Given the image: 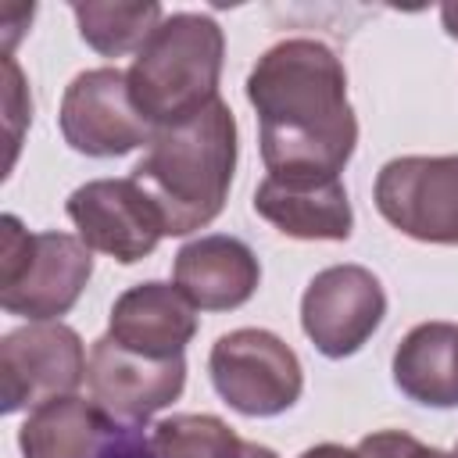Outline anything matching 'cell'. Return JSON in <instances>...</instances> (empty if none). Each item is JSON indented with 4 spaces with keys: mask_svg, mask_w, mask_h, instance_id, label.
<instances>
[{
    "mask_svg": "<svg viewBox=\"0 0 458 458\" xmlns=\"http://www.w3.org/2000/svg\"><path fill=\"white\" fill-rule=\"evenodd\" d=\"M114 419L79 394L50 397L29 411L18 429L21 458H97Z\"/></svg>",
    "mask_w": 458,
    "mask_h": 458,
    "instance_id": "2e32d148",
    "label": "cell"
},
{
    "mask_svg": "<svg viewBox=\"0 0 458 458\" xmlns=\"http://www.w3.org/2000/svg\"><path fill=\"white\" fill-rule=\"evenodd\" d=\"M154 458H240L243 440L218 415H172L150 429Z\"/></svg>",
    "mask_w": 458,
    "mask_h": 458,
    "instance_id": "ac0fdd59",
    "label": "cell"
},
{
    "mask_svg": "<svg viewBox=\"0 0 458 458\" xmlns=\"http://www.w3.org/2000/svg\"><path fill=\"white\" fill-rule=\"evenodd\" d=\"M372 200L397 233L458 247V154L390 157L376 175Z\"/></svg>",
    "mask_w": 458,
    "mask_h": 458,
    "instance_id": "8992f818",
    "label": "cell"
},
{
    "mask_svg": "<svg viewBox=\"0 0 458 458\" xmlns=\"http://www.w3.org/2000/svg\"><path fill=\"white\" fill-rule=\"evenodd\" d=\"M394 386L426 408H458V326L419 322L390 361Z\"/></svg>",
    "mask_w": 458,
    "mask_h": 458,
    "instance_id": "9a60e30c",
    "label": "cell"
},
{
    "mask_svg": "<svg viewBox=\"0 0 458 458\" xmlns=\"http://www.w3.org/2000/svg\"><path fill=\"white\" fill-rule=\"evenodd\" d=\"M211 386L218 397L247 415L272 419L297 404L304 390V369L297 351L272 329H233L211 344L208 354Z\"/></svg>",
    "mask_w": 458,
    "mask_h": 458,
    "instance_id": "5b68a950",
    "label": "cell"
},
{
    "mask_svg": "<svg viewBox=\"0 0 458 458\" xmlns=\"http://www.w3.org/2000/svg\"><path fill=\"white\" fill-rule=\"evenodd\" d=\"M254 215L293 240H347L354 229L351 197L340 175H265L254 190Z\"/></svg>",
    "mask_w": 458,
    "mask_h": 458,
    "instance_id": "7c38bea8",
    "label": "cell"
},
{
    "mask_svg": "<svg viewBox=\"0 0 458 458\" xmlns=\"http://www.w3.org/2000/svg\"><path fill=\"white\" fill-rule=\"evenodd\" d=\"M86 386L114 422H147L154 411L179 401L186 386V358H147L104 333L89 347Z\"/></svg>",
    "mask_w": 458,
    "mask_h": 458,
    "instance_id": "8fae6325",
    "label": "cell"
},
{
    "mask_svg": "<svg viewBox=\"0 0 458 458\" xmlns=\"http://www.w3.org/2000/svg\"><path fill=\"white\" fill-rule=\"evenodd\" d=\"M61 136L75 154L86 157H122L147 147L154 125L140 114L129 93V75L122 68H86L61 97Z\"/></svg>",
    "mask_w": 458,
    "mask_h": 458,
    "instance_id": "52a82bcc",
    "label": "cell"
},
{
    "mask_svg": "<svg viewBox=\"0 0 458 458\" xmlns=\"http://www.w3.org/2000/svg\"><path fill=\"white\" fill-rule=\"evenodd\" d=\"M358 451L365 458H454L440 447H426L419 444L411 433H401V429H379V433H369L358 440Z\"/></svg>",
    "mask_w": 458,
    "mask_h": 458,
    "instance_id": "ffe728a7",
    "label": "cell"
},
{
    "mask_svg": "<svg viewBox=\"0 0 458 458\" xmlns=\"http://www.w3.org/2000/svg\"><path fill=\"white\" fill-rule=\"evenodd\" d=\"M4 114H7V143H11L7 168H11L18 157V143H21V125L32 122V100H29V89H25L14 54H4Z\"/></svg>",
    "mask_w": 458,
    "mask_h": 458,
    "instance_id": "d6986e66",
    "label": "cell"
},
{
    "mask_svg": "<svg viewBox=\"0 0 458 458\" xmlns=\"http://www.w3.org/2000/svg\"><path fill=\"white\" fill-rule=\"evenodd\" d=\"M72 14L79 21V36L86 47H93L100 57H122L140 54V47L150 39V32L161 25L165 11L154 0L140 4H104L86 0L72 4Z\"/></svg>",
    "mask_w": 458,
    "mask_h": 458,
    "instance_id": "e0dca14e",
    "label": "cell"
},
{
    "mask_svg": "<svg viewBox=\"0 0 458 458\" xmlns=\"http://www.w3.org/2000/svg\"><path fill=\"white\" fill-rule=\"evenodd\" d=\"M82 336L64 322H29L0 340V408L21 411L75 394L86 379Z\"/></svg>",
    "mask_w": 458,
    "mask_h": 458,
    "instance_id": "ba28073f",
    "label": "cell"
},
{
    "mask_svg": "<svg viewBox=\"0 0 458 458\" xmlns=\"http://www.w3.org/2000/svg\"><path fill=\"white\" fill-rule=\"evenodd\" d=\"M225 32L211 14H165L129 64V93L140 114L161 129L218 100Z\"/></svg>",
    "mask_w": 458,
    "mask_h": 458,
    "instance_id": "3957f363",
    "label": "cell"
},
{
    "mask_svg": "<svg viewBox=\"0 0 458 458\" xmlns=\"http://www.w3.org/2000/svg\"><path fill=\"white\" fill-rule=\"evenodd\" d=\"M236 172V118L218 97L204 111L154 129L147 154L132 168V182L154 200L165 236H186L211 225Z\"/></svg>",
    "mask_w": 458,
    "mask_h": 458,
    "instance_id": "7a4b0ae2",
    "label": "cell"
},
{
    "mask_svg": "<svg viewBox=\"0 0 458 458\" xmlns=\"http://www.w3.org/2000/svg\"><path fill=\"white\" fill-rule=\"evenodd\" d=\"M247 100L268 175H340L358 143L347 72L322 39L293 36L268 47L250 75Z\"/></svg>",
    "mask_w": 458,
    "mask_h": 458,
    "instance_id": "6da1fadb",
    "label": "cell"
},
{
    "mask_svg": "<svg viewBox=\"0 0 458 458\" xmlns=\"http://www.w3.org/2000/svg\"><path fill=\"white\" fill-rule=\"evenodd\" d=\"M440 21H444V32L451 39H458V4H444L440 7Z\"/></svg>",
    "mask_w": 458,
    "mask_h": 458,
    "instance_id": "7402d4cb",
    "label": "cell"
},
{
    "mask_svg": "<svg viewBox=\"0 0 458 458\" xmlns=\"http://www.w3.org/2000/svg\"><path fill=\"white\" fill-rule=\"evenodd\" d=\"M297 458H365V454L358 451V444L354 447H344V444H315V447L301 451Z\"/></svg>",
    "mask_w": 458,
    "mask_h": 458,
    "instance_id": "44dd1931",
    "label": "cell"
},
{
    "mask_svg": "<svg viewBox=\"0 0 458 458\" xmlns=\"http://www.w3.org/2000/svg\"><path fill=\"white\" fill-rule=\"evenodd\" d=\"M451 454H454V458H458V444H454V451H451Z\"/></svg>",
    "mask_w": 458,
    "mask_h": 458,
    "instance_id": "603a6c76",
    "label": "cell"
},
{
    "mask_svg": "<svg viewBox=\"0 0 458 458\" xmlns=\"http://www.w3.org/2000/svg\"><path fill=\"white\" fill-rule=\"evenodd\" d=\"M75 236L122 265H136L157 250L165 222L154 200L132 179H89L75 186L64 200Z\"/></svg>",
    "mask_w": 458,
    "mask_h": 458,
    "instance_id": "30bf717a",
    "label": "cell"
},
{
    "mask_svg": "<svg viewBox=\"0 0 458 458\" xmlns=\"http://www.w3.org/2000/svg\"><path fill=\"white\" fill-rule=\"evenodd\" d=\"M93 276V250L72 233H29L0 218V308L29 322H61Z\"/></svg>",
    "mask_w": 458,
    "mask_h": 458,
    "instance_id": "277c9868",
    "label": "cell"
},
{
    "mask_svg": "<svg viewBox=\"0 0 458 458\" xmlns=\"http://www.w3.org/2000/svg\"><path fill=\"white\" fill-rule=\"evenodd\" d=\"M172 283L197 311H236L254 297L261 261L240 236L208 233L179 247Z\"/></svg>",
    "mask_w": 458,
    "mask_h": 458,
    "instance_id": "4fadbf2b",
    "label": "cell"
},
{
    "mask_svg": "<svg viewBox=\"0 0 458 458\" xmlns=\"http://www.w3.org/2000/svg\"><path fill=\"white\" fill-rule=\"evenodd\" d=\"M107 333L147 358H175L197 336V308L175 283L147 279L114 297Z\"/></svg>",
    "mask_w": 458,
    "mask_h": 458,
    "instance_id": "5bb4252c",
    "label": "cell"
},
{
    "mask_svg": "<svg viewBox=\"0 0 458 458\" xmlns=\"http://www.w3.org/2000/svg\"><path fill=\"white\" fill-rule=\"evenodd\" d=\"M386 318L383 283L365 265H329L301 297V329L326 358L358 354Z\"/></svg>",
    "mask_w": 458,
    "mask_h": 458,
    "instance_id": "9c48e42d",
    "label": "cell"
}]
</instances>
